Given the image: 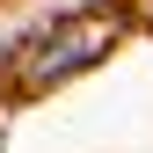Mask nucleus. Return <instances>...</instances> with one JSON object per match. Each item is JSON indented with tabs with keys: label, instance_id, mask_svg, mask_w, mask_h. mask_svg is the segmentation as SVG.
<instances>
[{
	"label": "nucleus",
	"instance_id": "f257e3e1",
	"mask_svg": "<svg viewBox=\"0 0 153 153\" xmlns=\"http://www.w3.org/2000/svg\"><path fill=\"white\" fill-rule=\"evenodd\" d=\"M109 44H117V22H109V15H73V22H59L44 44H36V59L22 66V88L36 95V88L73 80V73H88V66L102 59Z\"/></svg>",
	"mask_w": 153,
	"mask_h": 153
}]
</instances>
